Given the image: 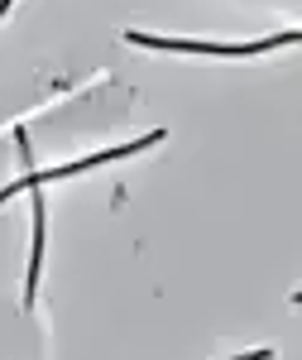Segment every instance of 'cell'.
Here are the masks:
<instances>
[{
    "label": "cell",
    "mask_w": 302,
    "mask_h": 360,
    "mask_svg": "<svg viewBox=\"0 0 302 360\" xmlns=\"http://www.w3.org/2000/svg\"><path fill=\"white\" fill-rule=\"evenodd\" d=\"M130 44L164 49V53H225V58H245V53H269V49H278V44H302V29H298V34L259 39V44H192V39H154V34H130Z\"/></svg>",
    "instance_id": "6da1fadb"
},
{
    "label": "cell",
    "mask_w": 302,
    "mask_h": 360,
    "mask_svg": "<svg viewBox=\"0 0 302 360\" xmlns=\"http://www.w3.org/2000/svg\"><path fill=\"white\" fill-rule=\"evenodd\" d=\"M298 303H302V293H298Z\"/></svg>",
    "instance_id": "7a4b0ae2"
}]
</instances>
